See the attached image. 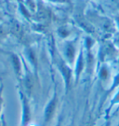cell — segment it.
<instances>
[{
	"instance_id": "cell-2",
	"label": "cell",
	"mask_w": 119,
	"mask_h": 126,
	"mask_svg": "<svg viewBox=\"0 0 119 126\" xmlns=\"http://www.w3.org/2000/svg\"><path fill=\"white\" fill-rule=\"evenodd\" d=\"M2 107H3V97H2V87L0 88V117L2 113Z\"/></svg>"
},
{
	"instance_id": "cell-1",
	"label": "cell",
	"mask_w": 119,
	"mask_h": 126,
	"mask_svg": "<svg viewBox=\"0 0 119 126\" xmlns=\"http://www.w3.org/2000/svg\"><path fill=\"white\" fill-rule=\"evenodd\" d=\"M54 108H55V99L49 103V105L48 106L47 109H46V111H45V116H46V120L47 121H49V119L52 116Z\"/></svg>"
}]
</instances>
